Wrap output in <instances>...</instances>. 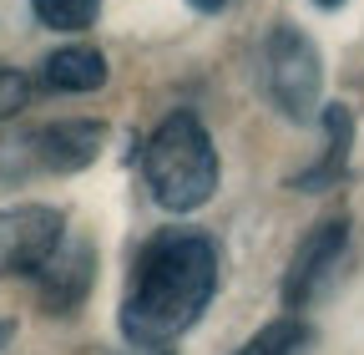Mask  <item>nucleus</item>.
Returning a JSON list of instances; mask_svg holds the SVG:
<instances>
[{
    "mask_svg": "<svg viewBox=\"0 0 364 355\" xmlns=\"http://www.w3.org/2000/svg\"><path fill=\"white\" fill-rule=\"evenodd\" d=\"M349 249V218H324V224H314L309 239L294 249L289 259V274H284V304L289 309H304L318 289H324V279L339 269V259Z\"/></svg>",
    "mask_w": 364,
    "mask_h": 355,
    "instance_id": "nucleus-5",
    "label": "nucleus"
},
{
    "mask_svg": "<svg viewBox=\"0 0 364 355\" xmlns=\"http://www.w3.org/2000/svg\"><path fill=\"white\" fill-rule=\"evenodd\" d=\"M102 122H86V117H66V122H51V127H41L36 138H31V153L46 173H81L97 163L102 153Z\"/></svg>",
    "mask_w": 364,
    "mask_h": 355,
    "instance_id": "nucleus-6",
    "label": "nucleus"
},
{
    "mask_svg": "<svg viewBox=\"0 0 364 355\" xmlns=\"http://www.w3.org/2000/svg\"><path fill=\"white\" fill-rule=\"evenodd\" d=\"M314 6H318V11H339V6H344V0H314Z\"/></svg>",
    "mask_w": 364,
    "mask_h": 355,
    "instance_id": "nucleus-14",
    "label": "nucleus"
},
{
    "mask_svg": "<svg viewBox=\"0 0 364 355\" xmlns=\"http://www.w3.org/2000/svg\"><path fill=\"white\" fill-rule=\"evenodd\" d=\"M263 92L294 122H309L324 92V61L318 46L299 31V26H273L263 41Z\"/></svg>",
    "mask_w": 364,
    "mask_h": 355,
    "instance_id": "nucleus-3",
    "label": "nucleus"
},
{
    "mask_svg": "<svg viewBox=\"0 0 364 355\" xmlns=\"http://www.w3.org/2000/svg\"><path fill=\"white\" fill-rule=\"evenodd\" d=\"M26 102H31V76L0 61V122L16 117V112H26Z\"/></svg>",
    "mask_w": 364,
    "mask_h": 355,
    "instance_id": "nucleus-12",
    "label": "nucleus"
},
{
    "mask_svg": "<svg viewBox=\"0 0 364 355\" xmlns=\"http://www.w3.org/2000/svg\"><path fill=\"white\" fill-rule=\"evenodd\" d=\"M324 132H329V153H324V163H318L314 173H299L294 178V188H304V193H324L334 178L344 173V163H349V143H354V117H349V107H324Z\"/></svg>",
    "mask_w": 364,
    "mask_h": 355,
    "instance_id": "nucleus-9",
    "label": "nucleus"
},
{
    "mask_svg": "<svg viewBox=\"0 0 364 355\" xmlns=\"http://www.w3.org/2000/svg\"><path fill=\"white\" fill-rule=\"evenodd\" d=\"M31 11L41 26L51 31H86L97 26V0H31Z\"/></svg>",
    "mask_w": 364,
    "mask_h": 355,
    "instance_id": "nucleus-11",
    "label": "nucleus"
},
{
    "mask_svg": "<svg viewBox=\"0 0 364 355\" xmlns=\"http://www.w3.org/2000/svg\"><path fill=\"white\" fill-rule=\"evenodd\" d=\"M66 239V224L46 203H16L0 208V279L6 274H36Z\"/></svg>",
    "mask_w": 364,
    "mask_h": 355,
    "instance_id": "nucleus-4",
    "label": "nucleus"
},
{
    "mask_svg": "<svg viewBox=\"0 0 364 355\" xmlns=\"http://www.w3.org/2000/svg\"><path fill=\"white\" fill-rule=\"evenodd\" d=\"M213 289H218V244L198 229H167L136 254L117 325L136 350L172 345L203 320Z\"/></svg>",
    "mask_w": 364,
    "mask_h": 355,
    "instance_id": "nucleus-1",
    "label": "nucleus"
},
{
    "mask_svg": "<svg viewBox=\"0 0 364 355\" xmlns=\"http://www.w3.org/2000/svg\"><path fill=\"white\" fill-rule=\"evenodd\" d=\"M11 335H16V325H0V345H6Z\"/></svg>",
    "mask_w": 364,
    "mask_h": 355,
    "instance_id": "nucleus-15",
    "label": "nucleus"
},
{
    "mask_svg": "<svg viewBox=\"0 0 364 355\" xmlns=\"http://www.w3.org/2000/svg\"><path fill=\"white\" fill-rule=\"evenodd\" d=\"M198 11H218V6H228V0H193Z\"/></svg>",
    "mask_w": 364,
    "mask_h": 355,
    "instance_id": "nucleus-13",
    "label": "nucleus"
},
{
    "mask_svg": "<svg viewBox=\"0 0 364 355\" xmlns=\"http://www.w3.org/2000/svg\"><path fill=\"white\" fill-rule=\"evenodd\" d=\"M91 264H97V254H91V244H71L66 239L56 244V254L41 264V299L51 304V315H66V309H76L86 299V284H91Z\"/></svg>",
    "mask_w": 364,
    "mask_h": 355,
    "instance_id": "nucleus-7",
    "label": "nucleus"
},
{
    "mask_svg": "<svg viewBox=\"0 0 364 355\" xmlns=\"http://www.w3.org/2000/svg\"><path fill=\"white\" fill-rule=\"evenodd\" d=\"M41 81L51 92H97L107 86V56L97 46H61L41 61Z\"/></svg>",
    "mask_w": 364,
    "mask_h": 355,
    "instance_id": "nucleus-8",
    "label": "nucleus"
},
{
    "mask_svg": "<svg viewBox=\"0 0 364 355\" xmlns=\"http://www.w3.org/2000/svg\"><path fill=\"white\" fill-rule=\"evenodd\" d=\"M218 148L193 112H167L142 148V178L167 213H193L218 193Z\"/></svg>",
    "mask_w": 364,
    "mask_h": 355,
    "instance_id": "nucleus-2",
    "label": "nucleus"
},
{
    "mask_svg": "<svg viewBox=\"0 0 364 355\" xmlns=\"http://www.w3.org/2000/svg\"><path fill=\"white\" fill-rule=\"evenodd\" d=\"M309 345H314V330H309V320H299V315H289V320H273V325H263L243 350H233V355H309Z\"/></svg>",
    "mask_w": 364,
    "mask_h": 355,
    "instance_id": "nucleus-10",
    "label": "nucleus"
}]
</instances>
